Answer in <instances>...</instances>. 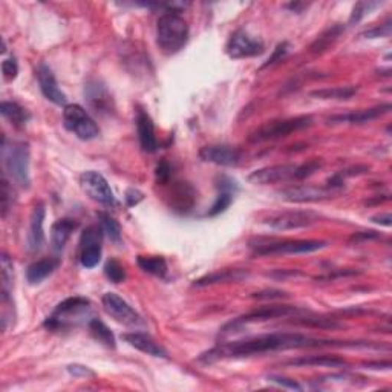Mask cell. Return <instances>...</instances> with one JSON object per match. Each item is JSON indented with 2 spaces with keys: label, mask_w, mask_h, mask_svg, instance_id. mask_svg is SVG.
<instances>
[{
  "label": "cell",
  "mask_w": 392,
  "mask_h": 392,
  "mask_svg": "<svg viewBox=\"0 0 392 392\" xmlns=\"http://www.w3.org/2000/svg\"><path fill=\"white\" fill-rule=\"evenodd\" d=\"M216 187H217V190H220V194H217L216 201L213 203L210 210L207 212L208 217H215V216L221 215V213H224L225 210H227V208L230 207V204L233 203L234 194H236V190H238L236 181L229 178V177H225V175L217 178Z\"/></svg>",
  "instance_id": "21"
},
{
  "label": "cell",
  "mask_w": 392,
  "mask_h": 392,
  "mask_svg": "<svg viewBox=\"0 0 392 392\" xmlns=\"http://www.w3.org/2000/svg\"><path fill=\"white\" fill-rule=\"evenodd\" d=\"M80 186L92 201L103 206H115V196L109 182L101 173L95 170H86L80 175Z\"/></svg>",
  "instance_id": "12"
},
{
  "label": "cell",
  "mask_w": 392,
  "mask_h": 392,
  "mask_svg": "<svg viewBox=\"0 0 392 392\" xmlns=\"http://www.w3.org/2000/svg\"><path fill=\"white\" fill-rule=\"evenodd\" d=\"M327 241L319 239H296V241H282V242H267L255 246V256H274V255H303L312 253L325 248Z\"/></svg>",
  "instance_id": "7"
},
{
  "label": "cell",
  "mask_w": 392,
  "mask_h": 392,
  "mask_svg": "<svg viewBox=\"0 0 392 392\" xmlns=\"http://www.w3.org/2000/svg\"><path fill=\"white\" fill-rule=\"evenodd\" d=\"M91 312V302L86 298H69L60 302L52 315L46 317L45 328L49 331L68 329L80 324Z\"/></svg>",
  "instance_id": "4"
},
{
  "label": "cell",
  "mask_w": 392,
  "mask_h": 392,
  "mask_svg": "<svg viewBox=\"0 0 392 392\" xmlns=\"http://www.w3.org/2000/svg\"><path fill=\"white\" fill-rule=\"evenodd\" d=\"M343 31H345V26L333 25L324 34H320V36L316 39V42L312 43L310 48L312 54H322V52H325L331 45H334V42L341 37V34Z\"/></svg>",
  "instance_id": "32"
},
{
  "label": "cell",
  "mask_w": 392,
  "mask_h": 392,
  "mask_svg": "<svg viewBox=\"0 0 392 392\" xmlns=\"http://www.w3.org/2000/svg\"><path fill=\"white\" fill-rule=\"evenodd\" d=\"M293 324L308 327V328H319V329H336L343 327L341 322H337L336 319H327V317H317V316L298 317L293 320Z\"/></svg>",
  "instance_id": "36"
},
{
  "label": "cell",
  "mask_w": 392,
  "mask_h": 392,
  "mask_svg": "<svg viewBox=\"0 0 392 392\" xmlns=\"http://www.w3.org/2000/svg\"><path fill=\"white\" fill-rule=\"evenodd\" d=\"M289 51H290V43L289 42H282V43H279V45L274 48L273 51V54L268 57L267 62L263 65V69L264 68H268V66H272L277 62H282V58H285V56L289 54Z\"/></svg>",
  "instance_id": "41"
},
{
  "label": "cell",
  "mask_w": 392,
  "mask_h": 392,
  "mask_svg": "<svg viewBox=\"0 0 392 392\" xmlns=\"http://www.w3.org/2000/svg\"><path fill=\"white\" fill-rule=\"evenodd\" d=\"M285 367H294V368H305V367H325V368H342L346 367V360L341 359L337 355H307V357H299L284 363Z\"/></svg>",
  "instance_id": "27"
},
{
  "label": "cell",
  "mask_w": 392,
  "mask_h": 392,
  "mask_svg": "<svg viewBox=\"0 0 392 392\" xmlns=\"http://www.w3.org/2000/svg\"><path fill=\"white\" fill-rule=\"evenodd\" d=\"M372 222L380 224V225H385V227H391V221H392V216L391 213H385V215H377V216H372L371 217Z\"/></svg>",
  "instance_id": "50"
},
{
  "label": "cell",
  "mask_w": 392,
  "mask_h": 392,
  "mask_svg": "<svg viewBox=\"0 0 392 392\" xmlns=\"http://www.w3.org/2000/svg\"><path fill=\"white\" fill-rule=\"evenodd\" d=\"M58 265H60L58 258L39 259L26 268V281H28L31 285H39L45 281L46 277H49L52 273H54Z\"/></svg>",
  "instance_id": "26"
},
{
  "label": "cell",
  "mask_w": 392,
  "mask_h": 392,
  "mask_svg": "<svg viewBox=\"0 0 392 392\" xmlns=\"http://www.w3.org/2000/svg\"><path fill=\"white\" fill-rule=\"evenodd\" d=\"M13 281H14L13 260L6 253H2V301L4 302L10 299L13 291Z\"/></svg>",
  "instance_id": "35"
},
{
  "label": "cell",
  "mask_w": 392,
  "mask_h": 392,
  "mask_svg": "<svg viewBox=\"0 0 392 392\" xmlns=\"http://www.w3.org/2000/svg\"><path fill=\"white\" fill-rule=\"evenodd\" d=\"M0 112H2V115L10 121L11 125H14L17 127L28 123V120L31 117L28 114V110L14 101H4L2 106H0Z\"/></svg>",
  "instance_id": "31"
},
{
  "label": "cell",
  "mask_w": 392,
  "mask_h": 392,
  "mask_svg": "<svg viewBox=\"0 0 392 392\" xmlns=\"http://www.w3.org/2000/svg\"><path fill=\"white\" fill-rule=\"evenodd\" d=\"M196 203V191L189 182H175L170 190V207L173 210L186 215L194 210Z\"/></svg>",
  "instance_id": "20"
},
{
  "label": "cell",
  "mask_w": 392,
  "mask_h": 392,
  "mask_svg": "<svg viewBox=\"0 0 392 392\" xmlns=\"http://www.w3.org/2000/svg\"><path fill=\"white\" fill-rule=\"evenodd\" d=\"M137 263H138V267L141 268L143 272L149 273L152 276H156L160 279H164L165 276H167L169 267L163 256H143L141 255L137 258Z\"/></svg>",
  "instance_id": "30"
},
{
  "label": "cell",
  "mask_w": 392,
  "mask_h": 392,
  "mask_svg": "<svg viewBox=\"0 0 392 392\" xmlns=\"http://www.w3.org/2000/svg\"><path fill=\"white\" fill-rule=\"evenodd\" d=\"M302 6H305L303 4H290V5H286V8H291L293 11H296V13H301V8Z\"/></svg>",
  "instance_id": "52"
},
{
  "label": "cell",
  "mask_w": 392,
  "mask_h": 392,
  "mask_svg": "<svg viewBox=\"0 0 392 392\" xmlns=\"http://www.w3.org/2000/svg\"><path fill=\"white\" fill-rule=\"evenodd\" d=\"M199 158L206 163L224 165V167H233V165H238L241 161V151L236 149V147L225 144L206 146L199 151Z\"/></svg>",
  "instance_id": "16"
},
{
  "label": "cell",
  "mask_w": 392,
  "mask_h": 392,
  "mask_svg": "<svg viewBox=\"0 0 392 392\" xmlns=\"http://www.w3.org/2000/svg\"><path fill=\"white\" fill-rule=\"evenodd\" d=\"M103 230L100 225H89L82 233L80 238V263L84 268L97 267L101 259Z\"/></svg>",
  "instance_id": "14"
},
{
  "label": "cell",
  "mask_w": 392,
  "mask_h": 392,
  "mask_svg": "<svg viewBox=\"0 0 392 392\" xmlns=\"http://www.w3.org/2000/svg\"><path fill=\"white\" fill-rule=\"evenodd\" d=\"M99 222L100 227L103 230V233L114 242V244H121V239H123V234H121V227L120 224L112 217L109 213L100 212L99 213Z\"/></svg>",
  "instance_id": "34"
},
{
  "label": "cell",
  "mask_w": 392,
  "mask_h": 392,
  "mask_svg": "<svg viewBox=\"0 0 392 392\" xmlns=\"http://www.w3.org/2000/svg\"><path fill=\"white\" fill-rule=\"evenodd\" d=\"M2 72H4L5 80H8V82H13L14 78L17 77V74H19V65H17L14 57L4 60V62H2Z\"/></svg>",
  "instance_id": "44"
},
{
  "label": "cell",
  "mask_w": 392,
  "mask_h": 392,
  "mask_svg": "<svg viewBox=\"0 0 392 392\" xmlns=\"http://www.w3.org/2000/svg\"><path fill=\"white\" fill-rule=\"evenodd\" d=\"M380 238V233L377 232H359V233H354L353 236L350 238V242H355V244H359V242H365V241H371V239H379Z\"/></svg>",
  "instance_id": "47"
},
{
  "label": "cell",
  "mask_w": 392,
  "mask_h": 392,
  "mask_svg": "<svg viewBox=\"0 0 392 392\" xmlns=\"http://www.w3.org/2000/svg\"><path fill=\"white\" fill-rule=\"evenodd\" d=\"M2 156L5 170L17 186L22 189H30L31 177H30V165H31V153L30 146L25 141H13L11 144L6 143V138L2 139Z\"/></svg>",
  "instance_id": "3"
},
{
  "label": "cell",
  "mask_w": 392,
  "mask_h": 392,
  "mask_svg": "<svg viewBox=\"0 0 392 392\" xmlns=\"http://www.w3.org/2000/svg\"><path fill=\"white\" fill-rule=\"evenodd\" d=\"M137 132L141 149L147 153H153L158 149V141L155 137V126L151 115L141 108L137 110Z\"/></svg>",
  "instance_id": "22"
},
{
  "label": "cell",
  "mask_w": 392,
  "mask_h": 392,
  "mask_svg": "<svg viewBox=\"0 0 392 392\" xmlns=\"http://www.w3.org/2000/svg\"><path fill=\"white\" fill-rule=\"evenodd\" d=\"M0 203H2V216H6V212L10 210L13 204V189L10 187V182L4 177L2 178V190H0Z\"/></svg>",
  "instance_id": "40"
},
{
  "label": "cell",
  "mask_w": 392,
  "mask_h": 392,
  "mask_svg": "<svg viewBox=\"0 0 392 392\" xmlns=\"http://www.w3.org/2000/svg\"><path fill=\"white\" fill-rule=\"evenodd\" d=\"M319 221V215L310 210H289V212H279L274 215H270L265 224L270 229L286 232V230H298L310 227Z\"/></svg>",
  "instance_id": "10"
},
{
  "label": "cell",
  "mask_w": 392,
  "mask_h": 392,
  "mask_svg": "<svg viewBox=\"0 0 392 392\" xmlns=\"http://www.w3.org/2000/svg\"><path fill=\"white\" fill-rule=\"evenodd\" d=\"M298 165L294 164H277V165H268V167H263L255 170L251 175H248V181L251 184L258 186H267V184H274V182H282L286 179L294 178V172Z\"/></svg>",
  "instance_id": "15"
},
{
  "label": "cell",
  "mask_w": 392,
  "mask_h": 392,
  "mask_svg": "<svg viewBox=\"0 0 392 392\" xmlns=\"http://www.w3.org/2000/svg\"><path fill=\"white\" fill-rule=\"evenodd\" d=\"M392 106L389 103H385V104H380V106L371 108V109H363V110H357V112H350V114H345V115L331 117L329 123H351V125L369 123V121L377 120L379 117L388 114Z\"/></svg>",
  "instance_id": "24"
},
{
  "label": "cell",
  "mask_w": 392,
  "mask_h": 392,
  "mask_svg": "<svg viewBox=\"0 0 392 392\" xmlns=\"http://www.w3.org/2000/svg\"><path fill=\"white\" fill-rule=\"evenodd\" d=\"M342 190L331 189L328 186H293L277 191V196L286 203L305 204V203H322L337 196Z\"/></svg>",
  "instance_id": "9"
},
{
  "label": "cell",
  "mask_w": 392,
  "mask_h": 392,
  "mask_svg": "<svg viewBox=\"0 0 392 392\" xmlns=\"http://www.w3.org/2000/svg\"><path fill=\"white\" fill-rule=\"evenodd\" d=\"M88 329H89V333L95 339V341L101 343L103 346L110 348V350H114V348L117 346L114 333H112L109 327L104 324V322H101L100 319H95V317L89 319Z\"/></svg>",
  "instance_id": "29"
},
{
  "label": "cell",
  "mask_w": 392,
  "mask_h": 392,
  "mask_svg": "<svg viewBox=\"0 0 392 392\" xmlns=\"http://www.w3.org/2000/svg\"><path fill=\"white\" fill-rule=\"evenodd\" d=\"M391 32H392V22H391V19H388L383 25L376 26V28H372L367 32H363L362 36L365 39H380V37H389Z\"/></svg>",
  "instance_id": "43"
},
{
  "label": "cell",
  "mask_w": 392,
  "mask_h": 392,
  "mask_svg": "<svg viewBox=\"0 0 392 392\" xmlns=\"http://www.w3.org/2000/svg\"><path fill=\"white\" fill-rule=\"evenodd\" d=\"M46 208L45 204L39 203L31 213L30 232H28V250L31 253H37L45 246V232H43V224H45Z\"/></svg>",
  "instance_id": "19"
},
{
  "label": "cell",
  "mask_w": 392,
  "mask_h": 392,
  "mask_svg": "<svg viewBox=\"0 0 392 392\" xmlns=\"http://www.w3.org/2000/svg\"><path fill=\"white\" fill-rule=\"evenodd\" d=\"M248 277V272L241 268H225V270H217L215 273L207 274L201 279L195 281V286H207V285H215V284H227V282H239L244 279Z\"/></svg>",
  "instance_id": "28"
},
{
  "label": "cell",
  "mask_w": 392,
  "mask_h": 392,
  "mask_svg": "<svg viewBox=\"0 0 392 392\" xmlns=\"http://www.w3.org/2000/svg\"><path fill=\"white\" fill-rule=\"evenodd\" d=\"M68 372L74 377H83V379L95 377V372L88 367H83V365H69Z\"/></svg>",
  "instance_id": "46"
},
{
  "label": "cell",
  "mask_w": 392,
  "mask_h": 392,
  "mask_svg": "<svg viewBox=\"0 0 392 392\" xmlns=\"http://www.w3.org/2000/svg\"><path fill=\"white\" fill-rule=\"evenodd\" d=\"M286 293L281 291V290H265V291H260V293H256L253 298L256 299H282V298H286Z\"/></svg>",
  "instance_id": "49"
},
{
  "label": "cell",
  "mask_w": 392,
  "mask_h": 392,
  "mask_svg": "<svg viewBox=\"0 0 392 392\" xmlns=\"http://www.w3.org/2000/svg\"><path fill=\"white\" fill-rule=\"evenodd\" d=\"M101 303L104 311L108 315L115 319L117 322L127 327H141L144 325V320L141 319V316L130 307V305L123 299L120 298L117 293H106L101 298Z\"/></svg>",
  "instance_id": "13"
},
{
  "label": "cell",
  "mask_w": 392,
  "mask_h": 392,
  "mask_svg": "<svg viewBox=\"0 0 392 392\" xmlns=\"http://www.w3.org/2000/svg\"><path fill=\"white\" fill-rule=\"evenodd\" d=\"M189 40V25L177 13L163 14L156 23V42L164 54L172 56L186 46Z\"/></svg>",
  "instance_id": "2"
},
{
  "label": "cell",
  "mask_w": 392,
  "mask_h": 392,
  "mask_svg": "<svg viewBox=\"0 0 392 392\" xmlns=\"http://www.w3.org/2000/svg\"><path fill=\"white\" fill-rule=\"evenodd\" d=\"M37 80H39V86L42 94L45 95V99L49 100L51 103L57 104V106H65L68 99L65 92L58 88V83L56 80V75L52 72V69L42 63L37 68Z\"/></svg>",
  "instance_id": "17"
},
{
  "label": "cell",
  "mask_w": 392,
  "mask_h": 392,
  "mask_svg": "<svg viewBox=\"0 0 392 392\" xmlns=\"http://www.w3.org/2000/svg\"><path fill=\"white\" fill-rule=\"evenodd\" d=\"M63 125L69 132L83 141H91L100 135L99 125L80 104H66L63 109Z\"/></svg>",
  "instance_id": "5"
},
{
  "label": "cell",
  "mask_w": 392,
  "mask_h": 392,
  "mask_svg": "<svg viewBox=\"0 0 392 392\" xmlns=\"http://www.w3.org/2000/svg\"><path fill=\"white\" fill-rule=\"evenodd\" d=\"M312 123H315V120H312V117L310 115H301V117H293L281 121H272V123L259 127L256 132L250 135L248 139L251 143H263V141H270V139L284 138V137H289L293 132H298V130L312 126Z\"/></svg>",
  "instance_id": "6"
},
{
  "label": "cell",
  "mask_w": 392,
  "mask_h": 392,
  "mask_svg": "<svg viewBox=\"0 0 392 392\" xmlns=\"http://www.w3.org/2000/svg\"><path fill=\"white\" fill-rule=\"evenodd\" d=\"M355 92H357L355 86H339V88H331V89H319L311 92L310 95L320 100H350L353 95H355Z\"/></svg>",
  "instance_id": "33"
},
{
  "label": "cell",
  "mask_w": 392,
  "mask_h": 392,
  "mask_svg": "<svg viewBox=\"0 0 392 392\" xmlns=\"http://www.w3.org/2000/svg\"><path fill=\"white\" fill-rule=\"evenodd\" d=\"M322 165H324V163H322L320 160H311L302 165H298V167H296L293 179H305L311 175H315Z\"/></svg>",
  "instance_id": "38"
},
{
  "label": "cell",
  "mask_w": 392,
  "mask_h": 392,
  "mask_svg": "<svg viewBox=\"0 0 392 392\" xmlns=\"http://www.w3.org/2000/svg\"><path fill=\"white\" fill-rule=\"evenodd\" d=\"M374 348V350H389V346L372 342H337L327 339H316L299 333H272L258 337L246 339V341L221 343L212 350L203 353L198 357L199 362L213 363L224 359H242V357L260 355L276 351L305 350V348Z\"/></svg>",
  "instance_id": "1"
},
{
  "label": "cell",
  "mask_w": 392,
  "mask_h": 392,
  "mask_svg": "<svg viewBox=\"0 0 392 392\" xmlns=\"http://www.w3.org/2000/svg\"><path fill=\"white\" fill-rule=\"evenodd\" d=\"M267 379H268V381L276 383V385L282 386V388H289V389H294V391H302L303 389L302 385H299L298 381H294L291 379H285V377H281V376H268Z\"/></svg>",
  "instance_id": "45"
},
{
  "label": "cell",
  "mask_w": 392,
  "mask_h": 392,
  "mask_svg": "<svg viewBox=\"0 0 392 392\" xmlns=\"http://www.w3.org/2000/svg\"><path fill=\"white\" fill-rule=\"evenodd\" d=\"M299 312V308L290 307V305H268V307H260L255 311L248 312L246 316H241L238 319H234L230 322L229 325H225L222 328V334H230L236 333V329H241L244 325L248 324H256V322H267L272 319H282L289 317Z\"/></svg>",
  "instance_id": "8"
},
{
  "label": "cell",
  "mask_w": 392,
  "mask_h": 392,
  "mask_svg": "<svg viewBox=\"0 0 392 392\" xmlns=\"http://www.w3.org/2000/svg\"><path fill=\"white\" fill-rule=\"evenodd\" d=\"M367 367L371 369H389L391 362H376V363H367Z\"/></svg>",
  "instance_id": "51"
},
{
  "label": "cell",
  "mask_w": 392,
  "mask_h": 392,
  "mask_svg": "<svg viewBox=\"0 0 392 392\" xmlns=\"http://www.w3.org/2000/svg\"><path fill=\"white\" fill-rule=\"evenodd\" d=\"M155 177H156V182L158 184L164 186V184H167V182L170 181L172 178V165L169 161H165V160H161L158 163V165H156V169H155Z\"/></svg>",
  "instance_id": "42"
},
{
  "label": "cell",
  "mask_w": 392,
  "mask_h": 392,
  "mask_svg": "<svg viewBox=\"0 0 392 392\" xmlns=\"http://www.w3.org/2000/svg\"><path fill=\"white\" fill-rule=\"evenodd\" d=\"M381 4L379 2H359L355 6H354V10H353V14L350 17V25H355V23H359L365 15L369 14L374 8H377L380 6Z\"/></svg>",
  "instance_id": "39"
},
{
  "label": "cell",
  "mask_w": 392,
  "mask_h": 392,
  "mask_svg": "<svg viewBox=\"0 0 392 392\" xmlns=\"http://www.w3.org/2000/svg\"><path fill=\"white\" fill-rule=\"evenodd\" d=\"M143 198H144V195H143L139 190H137V189H129V190L126 191V196H125L126 204H127L129 207L137 206L139 201H143Z\"/></svg>",
  "instance_id": "48"
},
{
  "label": "cell",
  "mask_w": 392,
  "mask_h": 392,
  "mask_svg": "<svg viewBox=\"0 0 392 392\" xmlns=\"http://www.w3.org/2000/svg\"><path fill=\"white\" fill-rule=\"evenodd\" d=\"M84 97L88 100L89 106L97 112L100 115L110 114L114 109V103H112V97L106 86L101 84L100 82H89L84 86Z\"/></svg>",
  "instance_id": "18"
},
{
  "label": "cell",
  "mask_w": 392,
  "mask_h": 392,
  "mask_svg": "<svg viewBox=\"0 0 392 392\" xmlns=\"http://www.w3.org/2000/svg\"><path fill=\"white\" fill-rule=\"evenodd\" d=\"M104 274L112 284H121L126 281V268L121 265L117 259H109L104 265Z\"/></svg>",
  "instance_id": "37"
},
{
  "label": "cell",
  "mask_w": 392,
  "mask_h": 392,
  "mask_svg": "<svg viewBox=\"0 0 392 392\" xmlns=\"http://www.w3.org/2000/svg\"><path fill=\"white\" fill-rule=\"evenodd\" d=\"M265 49L264 42L251 36L246 30H238L232 34V37L225 46V52L230 58L241 60L260 56Z\"/></svg>",
  "instance_id": "11"
},
{
  "label": "cell",
  "mask_w": 392,
  "mask_h": 392,
  "mask_svg": "<svg viewBox=\"0 0 392 392\" xmlns=\"http://www.w3.org/2000/svg\"><path fill=\"white\" fill-rule=\"evenodd\" d=\"M121 339L132 348H137L138 351L144 354H149L152 357H161V359H167L169 354L164 348L155 341L152 336L147 333H139V331H132V333H126L121 336Z\"/></svg>",
  "instance_id": "23"
},
{
  "label": "cell",
  "mask_w": 392,
  "mask_h": 392,
  "mask_svg": "<svg viewBox=\"0 0 392 392\" xmlns=\"http://www.w3.org/2000/svg\"><path fill=\"white\" fill-rule=\"evenodd\" d=\"M78 229V221L72 217H63L58 220L51 229V246L54 251H62L72 233Z\"/></svg>",
  "instance_id": "25"
}]
</instances>
